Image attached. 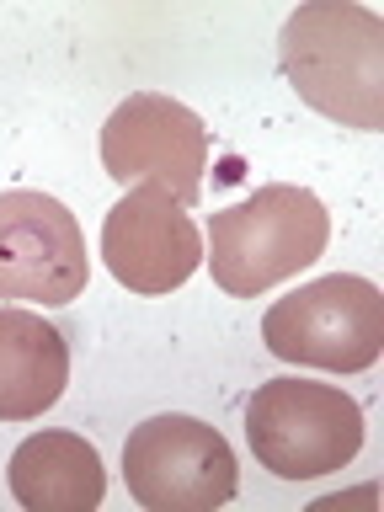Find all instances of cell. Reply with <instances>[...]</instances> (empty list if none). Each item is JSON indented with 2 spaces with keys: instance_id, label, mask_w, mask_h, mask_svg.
<instances>
[{
  "instance_id": "cell-9",
  "label": "cell",
  "mask_w": 384,
  "mask_h": 512,
  "mask_svg": "<svg viewBox=\"0 0 384 512\" xmlns=\"http://www.w3.org/2000/svg\"><path fill=\"white\" fill-rule=\"evenodd\" d=\"M6 480L27 512H91L107 496L102 454L80 432H32V438H22Z\"/></svg>"
},
{
  "instance_id": "cell-3",
  "label": "cell",
  "mask_w": 384,
  "mask_h": 512,
  "mask_svg": "<svg viewBox=\"0 0 384 512\" xmlns=\"http://www.w3.org/2000/svg\"><path fill=\"white\" fill-rule=\"evenodd\" d=\"M246 443L278 480L336 475L363 448V406L336 384L267 379L246 400Z\"/></svg>"
},
{
  "instance_id": "cell-2",
  "label": "cell",
  "mask_w": 384,
  "mask_h": 512,
  "mask_svg": "<svg viewBox=\"0 0 384 512\" xmlns=\"http://www.w3.org/2000/svg\"><path fill=\"white\" fill-rule=\"evenodd\" d=\"M331 214L310 187H256L246 203L219 208L208 224V267L235 299H256L326 256Z\"/></svg>"
},
{
  "instance_id": "cell-1",
  "label": "cell",
  "mask_w": 384,
  "mask_h": 512,
  "mask_svg": "<svg viewBox=\"0 0 384 512\" xmlns=\"http://www.w3.org/2000/svg\"><path fill=\"white\" fill-rule=\"evenodd\" d=\"M278 59L299 102L331 123L379 134L384 128V16L352 0L299 6L278 32Z\"/></svg>"
},
{
  "instance_id": "cell-8",
  "label": "cell",
  "mask_w": 384,
  "mask_h": 512,
  "mask_svg": "<svg viewBox=\"0 0 384 512\" xmlns=\"http://www.w3.org/2000/svg\"><path fill=\"white\" fill-rule=\"evenodd\" d=\"M102 262L134 294H171L203 267V235L171 192L139 182L128 198L107 208Z\"/></svg>"
},
{
  "instance_id": "cell-4",
  "label": "cell",
  "mask_w": 384,
  "mask_h": 512,
  "mask_svg": "<svg viewBox=\"0 0 384 512\" xmlns=\"http://www.w3.org/2000/svg\"><path fill=\"white\" fill-rule=\"evenodd\" d=\"M262 342L283 363L331 374H363L384 352V294L358 272H331L278 299L262 320Z\"/></svg>"
},
{
  "instance_id": "cell-7",
  "label": "cell",
  "mask_w": 384,
  "mask_h": 512,
  "mask_svg": "<svg viewBox=\"0 0 384 512\" xmlns=\"http://www.w3.org/2000/svg\"><path fill=\"white\" fill-rule=\"evenodd\" d=\"M91 256L80 219L48 192H0V299L70 304L86 294Z\"/></svg>"
},
{
  "instance_id": "cell-6",
  "label": "cell",
  "mask_w": 384,
  "mask_h": 512,
  "mask_svg": "<svg viewBox=\"0 0 384 512\" xmlns=\"http://www.w3.org/2000/svg\"><path fill=\"white\" fill-rule=\"evenodd\" d=\"M102 166L112 182H150L171 192L182 208L203 198L208 171V128L192 107L160 91H134L112 107L102 128Z\"/></svg>"
},
{
  "instance_id": "cell-10",
  "label": "cell",
  "mask_w": 384,
  "mask_h": 512,
  "mask_svg": "<svg viewBox=\"0 0 384 512\" xmlns=\"http://www.w3.org/2000/svg\"><path fill=\"white\" fill-rule=\"evenodd\" d=\"M70 384V342L38 310H0V422H32Z\"/></svg>"
},
{
  "instance_id": "cell-5",
  "label": "cell",
  "mask_w": 384,
  "mask_h": 512,
  "mask_svg": "<svg viewBox=\"0 0 384 512\" xmlns=\"http://www.w3.org/2000/svg\"><path fill=\"white\" fill-rule=\"evenodd\" d=\"M128 496L150 512H214L235 496V454L219 427L166 411L128 432L123 443Z\"/></svg>"
}]
</instances>
